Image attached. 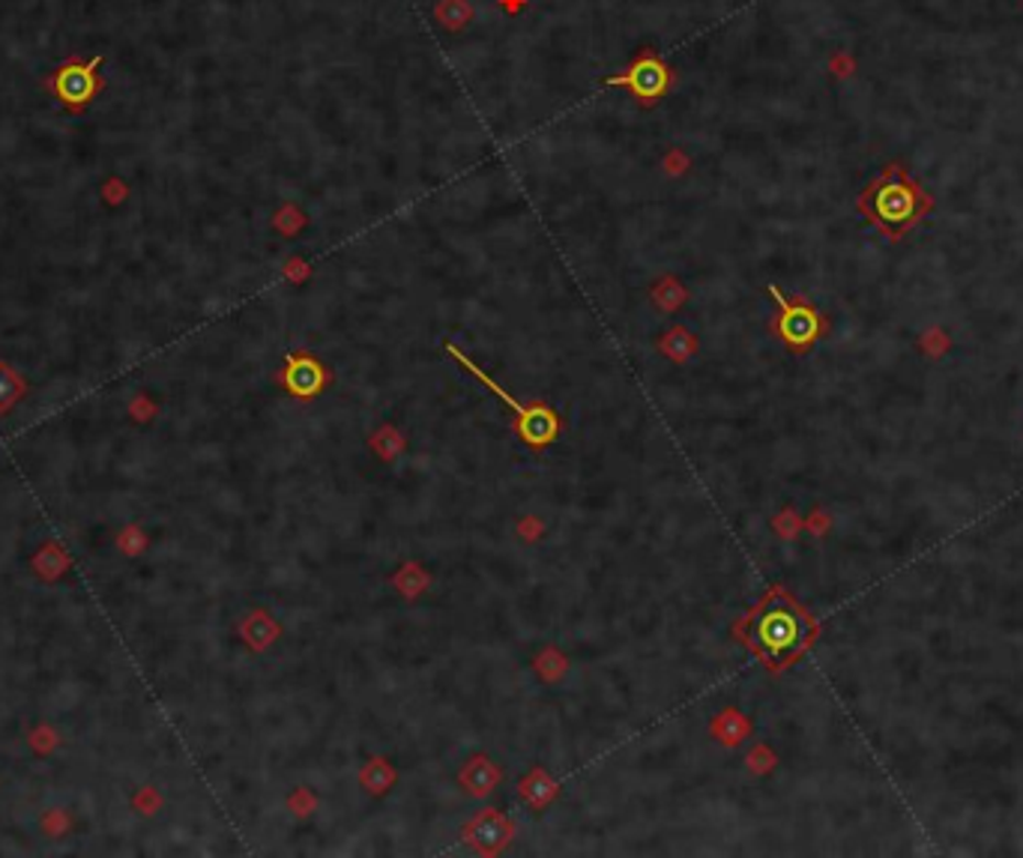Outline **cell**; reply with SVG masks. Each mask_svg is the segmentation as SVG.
<instances>
[{"label":"cell","mask_w":1023,"mask_h":858,"mask_svg":"<svg viewBox=\"0 0 1023 858\" xmlns=\"http://www.w3.org/2000/svg\"><path fill=\"white\" fill-rule=\"evenodd\" d=\"M661 350H664L668 356H673L676 362H685V356H689V353L694 350V341H692V336L685 332V329L673 327L671 332H668V336L661 339Z\"/></svg>","instance_id":"13"},{"label":"cell","mask_w":1023,"mask_h":858,"mask_svg":"<svg viewBox=\"0 0 1023 858\" xmlns=\"http://www.w3.org/2000/svg\"><path fill=\"white\" fill-rule=\"evenodd\" d=\"M817 635V619L784 586H769L767 595L734 626L736 640L772 673H784Z\"/></svg>","instance_id":"1"},{"label":"cell","mask_w":1023,"mask_h":858,"mask_svg":"<svg viewBox=\"0 0 1023 858\" xmlns=\"http://www.w3.org/2000/svg\"><path fill=\"white\" fill-rule=\"evenodd\" d=\"M447 353L452 356V360H459L461 369H468V372L473 374V377H476V381H480L482 386H485V389H488V393L497 395V398H501V402L506 404V407H509L512 416H515V431H518V437H521L524 443L534 446V449H544V446H551L557 440V437H560V431H563V422H560V416H557L554 410L548 407V404H542V402H539V404L515 402V398H512V395L506 393V389H503L501 383L482 372L480 365L470 360V356H464V353H461V350L455 348V344H447Z\"/></svg>","instance_id":"3"},{"label":"cell","mask_w":1023,"mask_h":858,"mask_svg":"<svg viewBox=\"0 0 1023 858\" xmlns=\"http://www.w3.org/2000/svg\"><path fill=\"white\" fill-rule=\"evenodd\" d=\"M931 198L901 165L886 168L868 189L859 195V210L865 219L877 224L886 237L901 240L913 224L931 210Z\"/></svg>","instance_id":"2"},{"label":"cell","mask_w":1023,"mask_h":858,"mask_svg":"<svg viewBox=\"0 0 1023 858\" xmlns=\"http://www.w3.org/2000/svg\"><path fill=\"white\" fill-rule=\"evenodd\" d=\"M393 781H395V769L386 763V760H372V763H365V769H363L365 790H372L374 795H384Z\"/></svg>","instance_id":"11"},{"label":"cell","mask_w":1023,"mask_h":858,"mask_svg":"<svg viewBox=\"0 0 1023 858\" xmlns=\"http://www.w3.org/2000/svg\"><path fill=\"white\" fill-rule=\"evenodd\" d=\"M668 170H671V174H682V170H685V156L673 150L671 160H668Z\"/></svg>","instance_id":"14"},{"label":"cell","mask_w":1023,"mask_h":858,"mask_svg":"<svg viewBox=\"0 0 1023 858\" xmlns=\"http://www.w3.org/2000/svg\"><path fill=\"white\" fill-rule=\"evenodd\" d=\"M769 297L779 302V315L769 323L772 336L793 353H809L826 332V318L805 299H788L776 285H769Z\"/></svg>","instance_id":"4"},{"label":"cell","mask_w":1023,"mask_h":858,"mask_svg":"<svg viewBox=\"0 0 1023 858\" xmlns=\"http://www.w3.org/2000/svg\"><path fill=\"white\" fill-rule=\"evenodd\" d=\"M435 15H438V22L443 24L447 31H461V28L470 24V19H473V7H470L468 0H440Z\"/></svg>","instance_id":"10"},{"label":"cell","mask_w":1023,"mask_h":858,"mask_svg":"<svg viewBox=\"0 0 1023 858\" xmlns=\"http://www.w3.org/2000/svg\"><path fill=\"white\" fill-rule=\"evenodd\" d=\"M330 369L315 353H306V350L290 353L288 360H285V369L278 374V383L285 386V393H290L294 398H302V402L318 398L330 386Z\"/></svg>","instance_id":"6"},{"label":"cell","mask_w":1023,"mask_h":858,"mask_svg":"<svg viewBox=\"0 0 1023 858\" xmlns=\"http://www.w3.org/2000/svg\"><path fill=\"white\" fill-rule=\"evenodd\" d=\"M673 81H676V75H673L671 66L664 64L652 48H640V52L635 54V61H631L623 73L608 78L605 85L629 90L631 99H635L640 108H656L664 96L671 94Z\"/></svg>","instance_id":"5"},{"label":"cell","mask_w":1023,"mask_h":858,"mask_svg":"<svg viewBox=\"0 0 1023 858\" xmlns=\"http://www.w3.org/2000/svg\"><path fill=\"white\" fill-rule=\"evenodd\" d=\"M497 784H501V769L491 763V760H485V757H473V760L464 766V772H461V787H464L470 795H488Z\"/></svg>","instance_id":"8"},{"label":"cell","mask_w":1023,"mask_h":858,"mask_svg":"<svg viewBox=\"0 0 1023 858\" xmlns=\"http://www.w3.org/2000/svg\"><path fill=\"white\" fill-rule=\"evenodd\" d=\"M515 835V826H512L509 820L501 814V811H482L470 820L468 826H464V837H468L473 847L480 849V853H501L506 844Z\"/></svg>","instance_id":"7"},{"label":"cell","mask_w":1023,"mask_h":858,"mask_svg":"<svg viewBox=\"0 0 1023 858\" xmlns=\"http://www.w3.org/2000/svg\"><path fill=\"white\" fill-rule=\"evenodd\" d=\"M57 94L64 96L66 102H85L87 96L94 94V75L85 66H69L64 73L57 75Z\"/></svg>","instance_id":"9"},{"label":"cell","mask_w":1023,"mask_h":858,"mask_svg":"<svg viewBox=\"0 0 1023 858\" xmlns=\"http://www.w3.org/2000/svg\"><path fill=\"white\" fill-rule=\"evenodd\" d=\"M652 299L659 302L668 315H671L673 308L682 306V299H685V287L676 282V278H661L659 285L652 287Z\"/></svg>","instance_id":"12"}]
</instances>
